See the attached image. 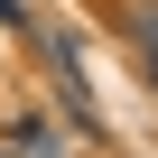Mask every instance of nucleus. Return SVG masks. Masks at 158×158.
I'll use <instances>...</instances> for the list:
<instances>
[{"mask_svg":"<svg viewBox=\"0 0 158 158\" xmlns=\"http://www.w3.org/2000/svg\"><path fill=\"white\" fill-rule=\"evenodd\" d=\"M130 56H139V74L158 84V0H139V10H130Z\"/></svg>","mask_w":158,"mask_h":158,"instance_id":"1","label":"nucleus"},{"mask_svg":"<svg viewBox=\"0 0 158 158\" xmlns=\"http://www.w3.org/2000/svg\"><path fill=\"white\" fill-rule=\"evenodd\" d=\"M0 158H28V149H0Z\"/></svg>","mask_w":158,"mask_h":158,"instance_id":"2","label":"nucleus"}]
</instances>
